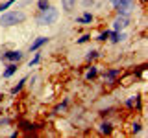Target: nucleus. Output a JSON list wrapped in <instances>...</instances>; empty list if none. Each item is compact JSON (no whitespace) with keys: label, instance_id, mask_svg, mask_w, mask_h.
Instances as JSON below:
<instances>
[{"label":"nucleus","instance_id":"obj_26","mask_svg":"<svg viewBox=\"0 0 148 138\" xmlns=\"http://www.w3.org/2000/svg\"><path fill=\"white\" fill-rule=\"evenodd\" d=\"M141 2H145V4H146V2H148V0H141Z\"/></svg>","mask_w":148,"mask_h":138},{"label":"nucleus","instance_id":"obj_18","mask_svg":"<svg viewBox=\"0 0 148 138\" xmlns=\"http://www.w3.org/2000/svg\"><path fill=\"white\" fill-rule=\"evenodd\" d=\"M15 2H17V0H6V2H2V4H0V13H4L11 4H15Z\"/></svg>","mask_w":148,"mask_h":138},{"label":"nucleus","instance_id":"obj_8","mask_svg":"<svg viewBox=\"0 0 148 138\" xmlns=\"http://www.w3.org/2000/svg\"><path fill=\"white\" fill-rule=\"evenodd\" d=\"M48 41H50V37H37L34 43L30 44V52H37V50H39L41 46H45Z\"/></svg>","mask_w":148,"mask_h":138},{"label":"nucleus","instance_id":"obj_19","mask_svg":"<svg viewBox=\"0 0 148 138\" xmlns=\"http://www.w3.org/2000/svg\"><path fill=\"white\" fill-rule=\"evenodd\" d=\"M96 57H98V52H96V50H91V52H87V55H85L87 61H95Z\"/></svg>","mask_w":148,"mask_h":138},{"label":"nucleus","instance_id":"obj_25","mask_svg":"<svg viewBox=\"0 0 148 138\" xmlns=\"http://www.w3.org/2000/svg\"><path fill=\"white\" fill-rule=\"evenodd\" d=\"M8 123H9L8 118H2V120H0V125H8Z\"/></svg>","mask_w":148,"mask_h":138},{"label":"nucleus","instance_id":"obj_5","mask_svg":"<svg viewBox=\"0 0 148 138\" xmlns=\"http://www.w3.org/2000/svg\"><path fill=\"white\" fill-rule=\"evenodd\" d=\"M130 24V17H117L113 20V31H122Z\"/></svg>","mask_w":148,"mask_h":138},{"label":"nucleus","instance_id":"obj_7","mask_svg":"<svg viewBox=\"0 0 148 138\" xmlns=\"http://www.w3.org/2000/svg\"><path fill=\"white\" fill-rule=\"evenodd\" d=\"M18 70V63H9L6 68H4V72H2V77L4 79H9V77L13 76V74H17Z\"/></svg>","mask_w":148,"mask_h":138},{"label":"nucleus","instance_id":"obj_14","mask_svg":"<svg viewBox=\"0 0 148 138\" xmlns=\"http://www.w3.org/2000/svg\"><path fill=\"white\" fill-rule=\"evenodd\" d=\"M100 133H102V135H111V133H113V125H111V122H102L100 123Z\"/></svg>","mask_w":148,"mask_h":138},{"label":"nucleus","instance_id":"obj_11","mask_svg":"<svg viewBox=\"0 0 148 138\" xmlns=\"http://www.w3.org/2000/svg\"><path fill=\"white\" fill-rule=\"evenodd\" d=\"M96 76H98V66H95V64H91V68H89V70L85 72V79H87V81H92V79H95Z\"/></svg>","mask_w":148,"mask_h":138},{"label":"nucleus","instance_id":"obj_20","mask_svg":"<svg viewBox=\"0 0 148 138\" xmlns=\"http://www.w3.org/2000/svg\"><path fill=\"white\" fill-rule=\"evenodd\" d=\"M89 41H91V35H89V33H85V35H82L80 39L76 41V44H85V43H89Z\"/></svg>","mask_w":148,"mask_h":138},{"label":"nucleus","instance_id":"obj_22","mask_svg":"<svg viewBox=\"0 0 148 138\" xmlns=\"http://www.w3.org/2000/svg\"><path fill=\"white\" fill-rule=\"evenodd\" d=\"M126 107H128V109H133V107H135V96L126 99Z\"/></svg>","mask_w":148,"mask_h":138},{"label":"nucleus","instance_id":"obj_15","mask_svg":"<svg viewBox=\"0 0 148 138\" xmlns=\"http://www.w3.org/2000/svg\"><path fill=\"white\" fill-rule=\"evenodd\" d=\"M46 7H50V0H37V9L45 11Z\"/></svg>","mask_w":148,"mask_h":138},{"label":"nucleus","instance_id":"obj_6","mask_svg":"<svg viewBox=\"0 0 148 138\" xmlns=\"http://www.w3.org/2000/svg\"><path fill=\"white\" fill-rule=\"evenodd\" d=\"M108 41H111L113 44H119V43H122V41H126V33H124V31H113L111 30Z\"/></svg>","mask_w":148,"mask_h":138},{"label":"nucleus","instance_id":"obj_23","mask_svg":"<svg viewBox=\"0 0 148 138\" xmlns=\"http://www.w3.org/2000/svg\"><path fill=\"white\" fill-rule=\"evenodd\" d=\"M133 135H137V133H141V123H133V129H132Z\"/></svg>","mask_w":148,"mask_h":138},{"label":"nucleus","instance_id":"obj_4","mask_svg":"<svg viewBox=\"0 0 148 138\" xmlns=\"http://www.w3.org/2000/svg\"><path fill=\"white\" fill-rule=\"evenodd\" d=\"M0 59L6 63H21L22 59H24V53L21 52V50H8V52H4L0 55Z\"/></svg>","mask_w":148,"mask_h":138},{"label":"nucleus","instance_id":"obj_16","mask_svg":"<svg viewBox=\"0 0 148 138\" xmlns=\"http://www.w3.org/2000/svg\"><path fill=\"white\" fill-rule=\"evenodd\" d=\"M67 107H69V98H65V99H63V103H59L58 107L54 109V112H63V110L67 109Z\"/></svg>","mask_w":148,"mask_h":138},{"label":"nucleus","instance_id":"obj_13","mask_svg":"<svg viewBox=\"0 0 148 138\" xmlns=\"http://www.w3.org/2000/svg\"><path fill=\"white\" fill-rule=\"evenodd\" d=\"M76 2L78 0H61V6H63V9L67 13H71L74 7H76Z\"/></svg>","mask_w":148,"mask_h":138},{"label":"nucleus","instance_id":"obj_1","mask_svg":"<svg viewBox=\"0 0 148 138\" xmlns=\"http://www.w3.org/2000/svg\"><path fill=\"white\" fill-rule=\"evenodd\" d=\"M24 20H26L24 11H8V13H2V17H0V26L9 28V26L21 24V22H24Z\"/></svg>","mask_w":148,"mask_h":138},{"label":"nucleus","instance_id":"obj_17","mask_svg":"<svg viewBox=\"0 0 148 138\" xmlns=\"http://www.w3.org/2000/svg\"><path fill=\"white\" fill-rule=\"evenodd\" d=\"M108 39H109V30L102 31V33H98V37H96V41H100V43H106Z\"/></svg>","mask_w":148,"mask_h":138},{"label":"nucleus","instance_id":"obj_3","mask_svg":"<svg viewBox=\"0 0 148 138\" xmlns=\"http://www.w3.org/2000/svg\"><path fill=\"white\" fill-rule=\"evenodd\" d=\"M113 4V7L117 9L119 17H130L132 15V7H133V0H109Z\"/></svg>","mask_w":148,"mask_h":138},{"label":"nucleus","instance_id":"obj_24","mask_svg":"<svg viewBox=\"0 0 148 138\" xmlns=\"http://www.w3.org/2000/svg\"><path fill=\"white\" fill-rule=\"evenodd\" d=\"M82 4H83V7H89L95 4V0H82Z\"/></svg>","mask_w":148,"mask_h":138},{"label":"nucleus","instance_id":"obj_21","mask_svg":"<svg viewBox=\"0 0 148 138\" xmlns=\"http://www.w3.org/2000/svg\"><path fill=\"white\" fill-rule=\"evenodd\" d=\"M39 61H41V53H35V57H34V59H32V61H30V63H28V68H32V66H35V64H37V63H39Z\"/></svg>","mask_w":148,"mask_h":138},{"label":"nucleus","instance_id":"obj_10","mask_svg":"<svg viewBox=\"0 0 148 138\" xmlns=\"http://www.w3.org/2000/svg\"><path fill=\"white\" fill-rule=\"evenodd\" d=\"M26 81H28V77H22V79H21V81H18V83H17V85H13V87H11V90H9V92H11V96H15V94H18V92H21L22 89H24V85H26Z\"/></svg>","mask_w":148,"mask_h":138},{"label":"nucleus","instance_id":"obj_2","mask_svg":"<svg viewBox=\"0 0 148 138\" xmlns=\"http://www.w3.org/2000/svg\"><path fill=\"white\" fill-rule=\"evenodd\" d=\"M58 17H59L58 7L50 6V7H46L45 11H39V17H37V24H39V26H52L54 22L58 20Z\"/></svg>","mask_w":148,"mask_h":138},{"label":"nucleus","instance_id":"obj_12","mask_svg":"<svg viewBox=\"0 0 148 138\" xmlns=\"http://www.w3.org/2000/svg\"><path fill=\"white\" fill-rule=\"evenodd\" d=\"M120 74V68H111V70L108 72H104V79H108V81H113L115 77H117Z\"/></svg>","mask_w":148,"mask_h":138},{"label":"nucleus","instance_id":"obj_9","mask_svg":"<svg viewBox=\"0 0 148 138\" xmlns=\"http://www.w3.org/2000/svg\"><path fill=\"white\" fill-rule=\"evenodd\" d=\"M92 20H95V17H92L89 11H85L82 17H76V22H78V24H91Z\"/></svg>","mask_w":148,"mask_h":138}]
</instances>
